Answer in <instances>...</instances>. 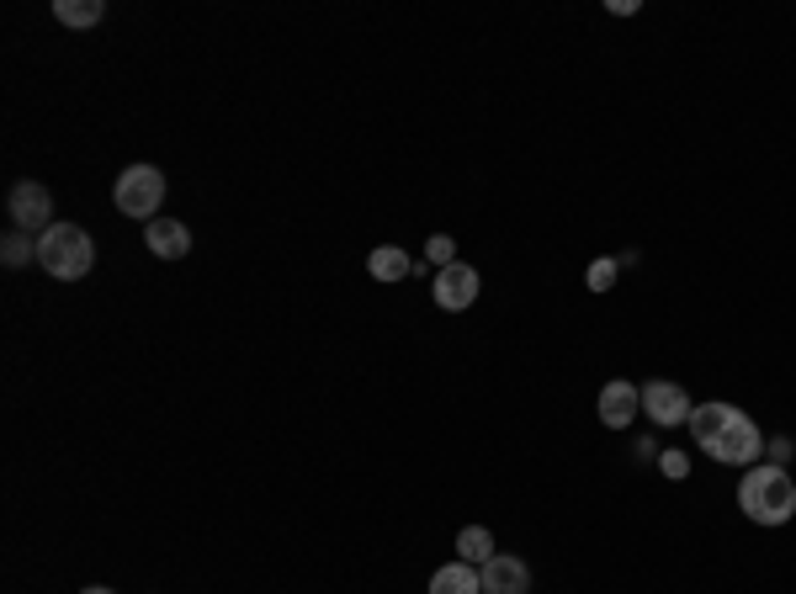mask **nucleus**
Segmentation results:
<instances>
[{
	"mask_svg": "<svg viewBox=\"0 0 796 594\" xmlns=\"http://www.w3.org/2000/svg\"><path fill=\"white\" fill-rule=\"evenodd\" d=\"M690 436L701 446L711 462H728V468H754L760 462V451H765V436H760V425L733 409V404H696L690 409Z\"/></svg>",
	"mask_w": 796,
	"mask_h": 594,
	"instance_id": "obj_1",
	"label": "nucleus"
},
{
	"mask_svg": "<svg viewBox=\"0 0 796 594\" xmlns=\"http://www.w3.org/2000/svg\"><path fill=\"white\" fill-rule=\"evenodd\" d=\"M738 505L743 515L754 520V526H786L796 515V483L786 468H775V462H754L743 483H738Z\"/></svg>",
	"mask_w": 796,
	"mask_h": 594,
	"instance_id": "obj_2",
	"label": "nucleus"
},
{
	"mask_svg": "<svg viewBox=\"0 0 796 594\" xmlns=\"http://www.w3.org/2000/svg\"><path fill=\"white\" fill-rule=\"evenodd\" d=\"M37 266L59 282H80L96 266V244L80 223H54L48 234L37 239Z\"/></svg>",
	"mask_w": 796,
	"mask_h": 594,
	"instance_id": "obj_3",
	"label": "nucleus"
},
{
	"mask_svg": "<svg viewBox=\"0 0 796 594\" xmlns=\"http://www.w3.org/2000/svg\"><path fill=\"white\" fill-rule=\"evenodd\" d=\"M112 202L118 212L128 218H139V223H154L159 208H165V176H159V165H128L118 186H112Z\"/></svg>",
	"mask_w": 796,
	"mask_h": 594,
	"instance_id": "obj_4",
	"label": "nucleus"
},
{
	"mask_svg": "<svg viewBox=\"0 0 796 594\" xmlns=\"http://www.w3.org/2000/svg\"><path fill=\"white\" fill-rule=\"evenodd\" d=\"M5 208H11V229H22V234L43 239L54 229V197H48L43 180H16L11 197H5Z\"/></svg>",
	"mask_w": 796,
	"mask_h": 594,
	"instance_id": "obj_5",
	"label": "nucleus"
},
{
	"mask_svg": "<svg viewBox=\"0 0 796 594\" xmlns=\"http://www.w3.org/2000/svg\"><path fill=\"white\" fill-rule=\"evenodd\" d=\"M643 409H648V419H653V425H685L696 404L685 398V387H679V383H664V377H659V383L643 387Z\"/></svg>",
	"mask_w": 796,
	"mask_h": 594,
	"instance_id": "obj_6",
	"label": "nucleus"
},
{
	"mask_svg": "<svg viewBox=\"0 0 796 594\" xmlns=\"http://www.w3.org/2000/svg\"><path fill=\"white\" fill-rule=\"evenodd\" d=\"M435 302L446 308V314H462V308H473L478 302V271L473 266H446L435 271Z\"/></svg>",
	"mask_w": 796,
	"mask_h": 594,
	"instance_id": "obj_7",
	"label": "nucleus"
},
{
	"mask_svg": "<svg viewBox=\"0 0 796 594\" xmlns=\"http://www.w3.org/2000/svg\"><path fill=\"white\" fill-rule=\"evenodd\" d=\"M478 579H484V594H531V568L510 552H494L489 563L478 568Z\"/></svg>",
	"mask_w": 796,
	"mask_h": 594,
	"instance_id": "obj_8",
	"label": "nucleus"
},
{
	"mask_svg": "<svg viewBox=\"0 0 796 594\" xmlns=\"http://www.w3.org/2000/svg\"><path fill=\"white\" fill-rule=\"evenodd\" d=\"M638 409H643V393L632 383H606L600 387V425L606 430H627L632 419H638Z\"/></svg>",
	"mask_w": 796,
	"mask_h": 594,
	"instance_id": "obj_9",
	"label": "nucleus"
},
{
	"mask_svg": "<svg viewBox=\"0 0 796 594\" xmlns=\"http://www.w3.org/2000/svg\"><path fill=\"white\" fill-rule=\"evenodd\" d=\"M144 244L159 261H181V255H191V229L176 218H154V223H144Z\"/></svg>",
	"mask_w": 796,
	"mask_h": 594,
	"instance_id": "obj_10",
	"label": "nucleus"
},
{
	"mask_svg": "<svg viewBox=\"0 0 796 594\" xmlns=\"http://www.w3.org/2000/svg\"><path fill=\"white\" fill-rule=\"evenodd\" d=\"M367 271H372V282H403L414 271V255L398 250V244H377L367 255Z\"/></svg>",
	"mask_w": 796,
	"mask_h": 594,
	"instance_id": "obj_11",
	"label": "nucleus"
},
{
	"mask_svg": "<svg viewBox=\"0 0 796 594\" xmlns=\"http://www.w3.org/2000/svg\"><path fill=\"white\" fill-rule=\"evenodd\" d=\"M430 594H484V579H478V568L473 563H446L435 579H430Z\"/></svg>",
	"mask_w": 796,
	"mask_h": 594,
	"instance_id": "obj_12",
	"label": "nucleus"
},
{
	"mask_svg": "<svg viewBox=\"0 0 796 594\" xmlns=\"http://www.w3.org/2000/svg\"><path fill=\"white\" fill-rule=\"evenodd\" d=\"M54 16H59L64 28H96L107 16V6L101 0H54Z\"/></svg>",
	"mask_w": 796,
	"mask_h": 594,
	"instance_id": "obj_13",
	"label": "nucleus"
},
{
	"mask_svg": "<svg viewBox=\"0 0 796 594\" xmlns=\"http://www.w3.org/2000/svg\"><path fill=\"white\" fill-rule=\"evenodd\" d=\"M457 558L473 568H484L494 558V536L484 531V526H467V531H457Z\"/></svg>",
	"mask_w": 796,
	"mask_h": 594,
	"instance_id": "obj_14",
	"label": "nucleus"
},
{
	"mask_svg": "<svg viewBox=\"0 0 796 594\" xmlns=\"http://www.w3.org/2000/svg\"><path fill=\"white\" fill-rule=\"evenodd\" d=\"M0 261L11 271H22L27 261H37V239L22 234V229H5V239H0Z\"/></svg>",
	"mask_w": 796,
	"mask_h": 594,
	"instance_id": "obj_15",
	"label": "nucleus"
},
{
	"mask_svg": "<svg viewBox=\"0 0 796 594\" xmlns=\"http://www.w3.org/2000/svg\"><path fill=\"white\" fill-rule=\"evenodd\" d=\"M425 261L435 271H446V266H457V244H452V234H435L425 244Z\"/></svg>",
	"mask_w": 796,
	"mask_h": 594,
	"instance_id": "obj_16",
	"label": "nucleus"
},
{
	"mask_svg": "<svg viewBox=\"0 0 796 594\" xmlns=\"http://www.w3.org/2000/svg\"><path fill=\"white\" fill-rule=\"evenodd\" d=\"M616 271H621V261H595V266H589V293H611Z\"/></svg>",
	"mask_w": 796,
	"mask_h": 594,
	"instance_id": "obj_17",
	"label": "nucleus"
},
{
	"mask_svg": "<svg viewBox=\"0 0 796 594\" xmlns=\"http://www.w3.org/2000/svg\"><path fill=\"white\" fill-rule=\"evenodd\" d=\"M659 473H664V477H685V473H690L685 451H664V457H659Z\"/></svg>",
	"mask_w": 796,
	"mask_h": 594,
	"instance_id": "obj_18",
	"label": "nucleus"
},
{
	"mask_svg": "<svg viewBox=\"0 0 796 594\" xmlns=\"http://www.w3.org/2000/svg\"><path fill=\"white\" fill-rule=\"evenodd\" d=\"M770 457H775V468H781V462L792 457V441H770Z\"/></svg>",
	"mask_w": 796,
	"mask_h": 594,
	"instance_id": "obj_19",
	"label": "nucleus"
},
{
	"mask_svg": "<svg viewBox=\"0 0 796 594\" xmlns=\"http://www.w3.org/2000/svg\"><path fill=\"white\" fill-rule=\"evenodd\" d=\"M80 594H118V590H107V584H91V590H80Z\"/></svg>",
	"mask_w": 796,
	"mask_h": 594,
	"instance_id": "obj_20",
	"label": "nucleus"
}]
</instances>
